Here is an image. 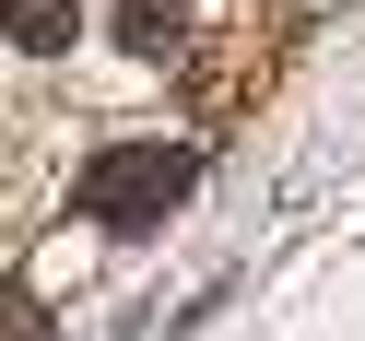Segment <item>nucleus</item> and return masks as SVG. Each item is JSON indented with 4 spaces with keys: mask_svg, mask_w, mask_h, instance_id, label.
Masks as SVG:
<instances>
[{
    "mask_svg": "<svg viewBox=\"0 0 365 341\" xmlns=\"http://www.w3.org/2000/svg\"><path fill=\"white\" fill-rule=\"evenodd\" d=\"M177 24H189V0H118V48H177Z\"/></svg>",
    "mask_w": 365,
    "mask_h": 341,
    "instance_id": "7ed1b4c3",
    "label": "nucleus"
},
{
    "mask_svg": "<svg viewBox=\"0 0 365 341\" xmlns=\"http://www.w3.org/2000/svg\"><path fill=\"white\" fill-rule=\"evenodd\" d=\"M0 36L24 59H71V36H83V0H0Z\"/></svg>",
    "mask_w": 365,
    "mask_h": 341,
    "instance_id": "f03ea898",
    "label": "nucleus"
},
{
    "mask_svg": "<svg viewBox=\"0 0 365 341\" xmlns=\"http://www.w3.org/2000/svg\"><path fill=\"white\" fill-rule=\"evenodd\" d=\"M0 341H48V306H36V294H24V283L0 294Z\"/></svg>",
    "mask_w": 365,
    "mask_h": 341,
    "instance_id": "20e7f679",
    "label": "nucleus"
},
{
    "mask_svg": "<svg viewBox=\"0 0 365 341\" xmlns=\"http://www.w3.org/2000/svg\"><path fill=\"white\" fill-rule=\"evenodd\" d=\"M189 189H200V153L189 142H106L95 165L71 177V212L106 224V236H153Z\"/></svg>",
    "mask_w": 365,
    "mask_h": 341,
    "instance_id": "f257e3e1",
    "label": "nucleus"
}]
</instances>
